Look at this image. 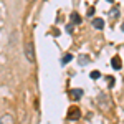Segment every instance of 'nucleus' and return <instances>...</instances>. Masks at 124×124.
I'll return each instance as SVG.
<instances>
[{"label": "nucleus", "mask_w": 124, "mask_h": 124, "mask_svg": "<svg viewBox=\"0 0 124 124\" xmlns=\"http://www.w3.org/2000/svg\"><path fill=\"white\" fill-rule=\"evenodd\" d=\"M25 58L28 60L30 63L35 61V46H33V41H27L25 43Z\"/></svg>", "instance_id": "obj_1"}, {"label": "nucleus", "mask_w": 124, "mask_h": 124, "mask_svg": "<svg viewBox=\"0 0 124 124\" xmlns=\"http://www.w3.org/2000/svg\"><path fill=\"white\" fill-rule=\"evenodd\" d=\"M79 116H81V113H79V109L76 106L70 108V111H68V119L70 121H76V119H79Z\"/></svg>", "instance_id": "obj_2"}, {"label": "nucleus", "mask_w": 124, "mask_h": 124, "mask_svg": "<svg viewBox=\"0 0 124 124\" xmlns=\"http://www.w3.org/2000/svg\"><path fill=\"white\" fill-rule=\"evenodd\" d=\"M81 96H83V89H81V88H76V89H71V91H70V98L75 99V101L79 99Z\"/></svg>", "instance_id": "obj_3"}, {"label": "nucleus", "mask_w": 124, "mask_h": 124, "mask_svg": "<svg viewBox=\"0 0 124 124\" xmlns=\"http://www.w3.org/2000/svg\"><path fill=\"white\" fill-rule=\"evenodd\" d=\"M111 65H113L114 70H121V68H123V61H121L119 56H113L111 58Z\"/></svg>", "instance_id": "obj_4"}, {"label": "nucleus", "mask_w": 124, "mask_h": 124, "mask_svg": "<svg viewBox=\"0 0 124 124\" xmlns=\"http://www.w3.org/2000/svg\"><path fill=\"white\" fill-rule=\"evenodd\" d=\"M89 61H91V58L88 56V55H79V56H78V65H79V66H86Z\"/></svg>", "instance_id": "obj_5"}, {"label": "nucleus", "mask_w": 124, "mask_h": 124, "mask_svg": "<svg viewBox=\"0 0 124 124\" xmlns=\"http://www.w3.org/2000/svg\"><path fill=\"white\" fill-rule=\"evenodd\" d=\"M0 124H15V121H13V116L12 114H5L0 117Z\"/></svg>", "instance_id": "obj_6"}, {"label": "nucleus", "mask_w": 124, "mask_h": 124, "mask_svg": "<svg viewBox=\"0 0 124 124\" xmlns=\"http://www.w3.org/2000/svg\"><path fill=\"white\" fill-rule=\"evenodd\" d=\"M93 27L96 30H103L104 28V20L103 18H93Z\"/></svg>", "instance_id": "obj_7"}, {"label": "nucleus", "mask_w": 124, "mask_h": 124, "mask_svg": "<svg viewBox=\"0 0 124 124\" xmlns=\"http://www.w3.org/2000/svg\"><path fill=\"white\" fill-rule=\"evenodd\" d=\"M70 17H71V22H73L75 25H79V23H81V17H79L78 13H71Z\"/></svg>", "instance_id": "obj_8"}, {"label": "nucleus", "mask_w": 124, "mask_h": 124, "mask_svg": "<svg viewBox=\"0 0 124 124\" xmlns=\"http://www.w3.org/2000/svg\"><path fill=\"white\" fill-rule=\"evenodd\" d=\"M73 60V55H65V56L61 58V65H66V63H70Z\"/></svg>", "instance_id": "obj_9"}, {"label": "nucleus", "mask_w": 124, "mask_h": 124, "mask_svg": "<svg viewBox=\"0 0 124 124\" xmlns=\"http://www.w3.org/2000/svg\"><path fill=\"white\" fill-rule=\"evenodd\" d=\"M89 76L93 78V79H98V78L101 76V73H99L98 70H94V71H91V75H89Z\"/></svg>", "instance_id": "obj_10"}, {"label": "nucleus", "mask_w": 124, "mask_h": 124, "mask_svg": "<svg viewBox=\"0 0 124 124\" xmlns=\"http://www.w3.org/2000/svg\"><path fill=\"white\" fill-rule=\"evenodd\" d=\"M111 15H113L114 18H116V17H119V8H113V10H111Z\"/></svg>", "instance_id": "obj_11"}, {"label": "nucleus", "mask_w": 124, "mask_h": 124, "mask_svg": "<svg viewBox=\"0 0 124 124\" xmlns=\"http://www.w3.org/2000/svg\"><path fill=\"white\" fill-rule=\"evenodd\" d=\"M108 79H109V81H108V85H109V88H113V86H114V78H113V76H109Z\"/></svg>", "instance_id": "obj_12"}, {"label": "nucleus", "mask_w": 124, "mask_h": 124, "mask_svg": "<svg viewBox=\"0 0 124 124\" xmlns=\"http://www.w3.org/2000/svg\"><path fill=\"white\" fill-rule=\"evenodd\" d=\"M93 15H94V7H91V8L88 10V17H89V18H91V17H93Z\"/></svg>", "instance_id": "obj_13"}, {"label": "nucleus", "mask_w": 124, "mask_h": 124, "mask_svg": "<svg viewBox=\"0 0 124 124\" xmlns=\"http://www.w3.org/2000/svg\"><path fill=\"white\" fill-rule=\"evenodd\" d=\"M66 31L68 33H73V25H66Z\"/></svg>", "instance_id": "obj_14"}, {"label": "nucleus", "mask_w": 124, "mask_h": 124, "mask_svg": "<svg viewBox=\"0 0 124 124\" xmlns=\"http://www.w3.org/2000/svg\"><path fill=\"white\" fill-rule=\"evenodd\" d=\"M53 35H55V37H58V35H60V30L55 28V30H53Z\"/></svg>", "instance_id": "obj_15"}, {"label": "nucleus", "mask_w": 124, "mask_h": 124, "mask_svg": "<svg viewBox=\"0 0 124 124\" xmlns=\"http://www.w3.org/2000/svg\"><path fill=\"white\" fill-rule=\"evenodd\" d=\"M108 2H114V0H108Z\"/></svg>", "instance_id": "obj_16"}, {"label": "nucleus", "mask_w": 124, "mask_h": 124, "mask_svg": "<svg viewBox=\"0 0 124 124\" xmlns=\"http://www.w3.org/2000/svg\"><path fill=\"white\" fill-rule=\"evenodd\" d=\"M27 2H33V0H27Z\"/></svg>", "instance_id": "obj_17"}]
</instances>
